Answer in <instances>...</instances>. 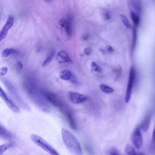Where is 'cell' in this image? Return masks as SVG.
Returning <instances> with one entry per match:
<instances>
[{
  "label": "cell",
  "mask_w": 155,
  "mask_h": 155,
  "mask_svg": "<svg viewBox=\"0 0 155 155\" xmlns=\"http://www.w3.org/2000/svg\"><path fill=\"white\" fill-rule=\"evenodd\" d=\"M24 88L31 101L42 111L48 113L50 107L45 99L42 89H41L36 81L32 78H26L23 82Z\"/></svg>",
  "instance_id": "6da1fadb"
},
{
  "label": "cell",
  "mask_w": 155,
  "mask_h": 155,
  "mask_svg": "<svg viewBox=\"0 0 155 155\" xmlns=\"http://www.w3.org/2000/svg\"><path fill=\"white\" fill-rule=\"evenodd\" d=\"M61 136L65 147L73 155H83L81 146L73 133L65 128H62Z\"/></svg>",
  "instance_id": "7a4b0ae2"
},
{
  "label": "cell",
  "mask_w": 155,
  "mask_h": 155,
  "mask_svg": "<svg viewBox=\"0 0 155 155\" xmlns=\"http://www.w3.org/2000/svg\"><path fill=\"white\" fill-rule=\"evenodd\" d=\"M1 81L4 84V85L6 87V88L10 94L16 101V102L21 105V107L29 111L30 110L29 105L25 102V101H24L22 97L19 95L18 91H17L16 88L14 87V85L11 83V82L9 81L6 78H2Z\"/></svg>",
  "instance_id": "3957f363"
},
{
  "label": "cell",
  "mask_w": 155,
  "mask_h": 155,
  "mask_svg": "<svg viewBox=\"0 0 155 155\" xmlns=\"http://www.w3.org/2000/svg\"><path fill=\"white\" fill-rule=\"evenodd\" d=\"M30 139L35 145L44 150L50 155H60L51 145L41 136L35 134H31L30 135Z\"/></svg>",
  "instance_id": "277c9868"
},
{
  "label": "cell",
  "mask_w": 155,
  "mask_h": 155,
  "mask_svg": "<svg viewBox=\"0 0 155 155\" xmlns=\"http://www.w3.org/2000/svg\"><path fill=\"white\" fill-rule=\"evenodd\" d=\"M42 93L47 102L58 108L60 111L63 110L67 105L56 94L47 90H42Z\"/></svg>",
  "instance_id": "5b68a950"
},
{
  "label": "cell",
  "mask_w": 155,
  "mask_h": 155,
  "mask_svg": "<svg viewBox=\"0 0 155 155\" xmlns=\"http://www.w3.org/2000/svg\"><path fill=\"white\" fill-rule=\"evenodd\" d=\"M58 27L62 36L66 39H70L72 36L71 22L70 19L61 18L58 22Z\"/></svg>",
  "instance_id": "8992f818"
},
{
  "label": "cell",
  "mask_w": 155,
  "mask_h": 155,
  "mask_svg": "<svg viewBox=\"0 0 155 155\" xmlns=\"http://www.w3.org/2000/svg\"><path fill=\"white\" fill-rule=\"evenodd\" d=\"M135 78H136V71L134 68L133 67H131L130 70L128 81L127 90H126L125 95V101L127 103H128L131 99V92H132L134 82L135 81Z\"/></svg>",
  "instance_id": "52a82bcc"
},
{
  "label": "cell",
  "mask_w": 155,
  "mask_h": 155,
  "mask_svg": "<svg viewBox=\"0 0 155 155\" xmlns=\"http://www.w3.org/2000/svg\"><path fill=\"white\" fill-rule=\"evenodd\" d=\"M131 142L134 148L140 149L143 143V138L140 127H137L133 131L131 135Z\"/></svg>",
  "instance_id": "ba28073f"
},
{
  "label": "cell",
  "mask_w": 155,
  "mask_h": 155,
  "mask_svg": "<svg viewBox=\"0 0 155 155\" xmlns=\"http://www.w3.org/2000/svg\"><path fill=\"white\" fill-rule=\"evenodd\" d=\"M67 96L69 101L74 104H80L84 103L88 99L87 96L74 91H69Z\"/></svg>",
  "instance_id": "9c48e42d"
},
{
  "label": "cell",
  "mask_w": 155,
  "mask_h": 155,
  "mask_svg": "<svg viewBox=\"0 0 155 155\" xmlns=\"http://www.w3.org/2000/svg\"><path fill=\"white\" fill-rule=\"evenodd\" d=\"M0 96L3 99V101L5 102L7 107L13 112L15 113H19V108L18 107V105L8 97V96L6 94V93L4 92V91L2 90V88H0Z\"/></svg>",
  "instance_id": "30bf717a"
},
{
  "label": "cell",
  "mask_w": 155,
  "mask_h": 155,
  "mask_svg": "<svg viewBox=\"0 0 155 155\" xmlns=\"http://www.w3.org/2000/svg\"><path fill=\"white\" fill-rule=\"evenodd\" d=\"M14 24V18L12 16H8L5 23L0 31V41H2L6 37L8 31L13 27Z\"/></svg>",
  "instance_id": "8fae6325"
},
{
  "label": "cell",
  "mask_w": 155,
  "mask_h": 155,
  "mask_svg": "<svg viewBox=\"0 0 155 155\" xmlns=\"http://www.w3.org/2000/svg\"><path fill=\"white\" fill-rule=\"evenodd\" d=\"M59 78L64 81H69L71 83L78 84V80L74 74L69 70H63L59 73Z\"/></svg>",
  "instance_id": "7c38bea8"
},
{
  "label": "cell",
  "mask_w": 155,
  "mask_h": 155,
  "mask_svg": "<svg viewBox=\"0 0 155 155\" xmlns=\"http://www.w3.org/2000/svg\"><path fill=\"white\" fill-rule=\"evenodd\" d=\"M127 5L130 12L135 13L140 15L142 9L141 3L140 1L130 0L127 1Z\"/></svg>",
  "instance_id": "4fadbf2b"
},
{
  "label": "cell",
  "mask_w": 155,
  "mask_h": 155,
  "mask_svg": "<svg viewBox=\"0 0 155 155\" xmlns=\"http://www.w3.org/2000/svg\"><path fill=\"white\" fill-rule=\"evenodd\" d=\"M56 58L59 63H70L72 62L68 54L64 50H60L56 53Z\"/></svg>",
  "instance_id": "5bb4252c"
},
{
  "label": "cell",
  "mask_w": 155,
  "mask_h": 155,
  "mask_svg": "<svg viewBox=\"0 0 155 155\" xmlns=\"http://www.w3.org/2000/svg\"><path fill=\"white\" fill-rule=\"evenodd\" d=\"M65 116L67 120V122H68V124L70 125V127L76 130H77V124H76V122L75 121V119L74 118V116L71 111V110H69L65 114Z\"/></svg>",
  "instance_id": "9a60e30c"
},
{
  "label": "cell",
  "mask_w": 155,
  "mask_h": 155,
  "mask_svg": "<svg viewBox=\"0 0 155 155\" xmlns=\"http://www.w3.org/2000/svg\"><path fill=\"white\" fill-rule=\"evenodd\" d=\"M0 136L5 140H11L13 137L12 133L4 128L1 124L0 126Z\"/></svg>",
  "instance_id": "2e32d148"
},
{
  "label": "cell",
  "mask_w": 155,
  "mask_h": 155,
  "mask_svg": "<svg viewBox=\"0 0 155 155\" xmlns=\"http://www.w3.org/2000/svg\"><path fill=\"white\" fill-rule=\"evenodd\" d=\"M55 55V50L53 48L50 49L48 52L47 53L45 58H44V61L42 62V66L44 67L47 65L48 64H49L50 63V62L51 61V60L53 59V57Z\"/></svg>",
  "instance_id": "e0dca14e"
},
{
  "label": "cell",
  "mask_w": 155,
  "mask_h": 155,
  "mask_svg": "<svg viewBox=\"0 0 155 155\" xmlns=\"http://www.w3.org/2000/svg\"><path fill=\"white\" fill-rule=\"evenodd\" d=\"M150 119H151V116L149 114L147 116L142 122L140 125V130H142L143 131H146L148 129V127L150 124Z\"/></svg>",
  "instance_id": "ac0fdd59"
},
{
  "label": "cell",
  "mask_w": 155,
  "mask_h": 155,
  "mask_svg": "<svg viewBox=\"0 0 155 155\" xmlns=\"http://www.w3.org/2000/svg\"><path fill=\"white\" fill-rule=\"evenodd\" d=\"M18 52V51L13 48H4L2 52H1V56L3 58H7L9 56L12 55V54H14L15 53H16Z\"/></svg>",
  "instance_id": "d6986e66"
},
{
  "label": "cell",
  "mask_w": 155,
  "mask_h": 155,
  "mask_svg": "<svg viewBox=\"0 0 155 155\" xmlns=\"http://www.w3.org/2000/svg\"><path fill=\"white\" fill-rule=\"evenodd\" d=\"M130 16L135 27H137L140 23V15L135 13L130 12Z\"/></svg>",
  "instance_id": "ffe728a7"
},
{
  "label": "cell",
  "mask_w": 155,
  "mask_h": 155,
  "mask_svg": "<svg viewBox=\"0 0 155 155\" xmlns=\"http://www.w3.org/2000/svg\"><path fill=\"white\" fill-rule=\"evenodd\" d=\"M125 153L127 155H136L137 154V152L136 151L134 147L130 144H127L125 146Z\"/></svg>",
  "instance_id": "44dd1931"
},
{
  "label": "cell",
  "mask_w": 155,
  "mask_h": 155,
  "mask_svg": "<svg viewBox=\"0 0 155 155\" xmlns=\"http://www.w3.org/2000/svg\"><path fill=\"white\" fill-rule=\"evenodd\" d=\"M99 88H100L101 90L105 93L110 94V93H113V91H114V89L112 87H111L107 85H105V84H101L99 85Z\"/></svg>",
  "instance_id": "7402d4cb"
},
{
  "label": "cell",
  "mask_w": 155,
  "mask_h": 155,
  "mask_svg": "<svg viewBox=\"0 0 155 155\" xmlns=\"http://www.w3.org/2000/svg\"><path fill=\"white\" fill-rule=\"evenodd\" d=\"M90 66V68H91V71H93L94 72L99 73V72H101L102 71L101 67L97 63H96L94 61L91 62Z\"/></svg>",
  "instance_id": "603a6c76"
},
{
  "label": "cell",
  "mask_w": 155,
  "mask_h": 155,
  "mask_svg": "<svg viewBox=\"0 0 155 155\" xmlns=\"http://www.w3.org/2000/svg\"><path fill=\"white\" fill-rule=\"evenodd\" d=\"M120 18H121V20H122V22L123 23V24L124 25V26L125 27H127V28H130L131 25V24H130V22L129 21V19H128V18L124 15H120Z\"/></svg>",
  "instance_id": "cb8c5ba5"
},
{
  "label": "cell",
  "mask_w": 155,
  "mask_h": 155,
  "mask_svg": "<svg viewBox=\"0 0 155 155\" xmlns=\"http://www.w3.org/2000/svg\"><path fill=\"white\" fill-rule=\"evenodd\" d=\"M136 41H137V30H136V27H134L133 28V41H132V46H131L132 50H133L135 48Z\"/></svg>",
  "instance_id": "d4e9b609"
},
{
  "label": "cell",
  "mask_w": 155,
  "mask_h": 155,
  "mask_svg": "<svg viewBox=\"0 0 155 155\" xmlns=\"http://www.w3.org/2000/svg\"><path fill=\"white\" fill-rule=\"evenodd\" d=\"M12 145L11 143H7L1 145L0 147V155H2L5 151H7L9 148H10Z\"/></svg>",
  "instance_id": "484cf974"
},
{
  "label": "cell",
  "mask_w": 155,
  "mask_h": 155,
  "mask_svg": "<svg viewBox=\"0 0 155 155\" xmlns=\"http://www.w3.org/2000/svg\"><path fill=\"white\" fill-rule=\"evenodd\" d=\"M8 71V68L7 67H2L0 70V76L1 77H2L5 76Z\"/></svg>",
  "instance_id": "4316f807"
},
{
  "label": "cell",
  "mask_w": 155,
  "mask_h": 155,
  "mask_svg": "<svg viewBox=\"0 0 155 155\" xmlns=\"http://www.w3.org/2000/svg\"><path fill=\"white\" fill-rule=\"evenodd\" d=\"M16 67L18 70H19V71L21 70L22 69V68H23V64H22V62H21L19 61H17L16 62Z\"/></svg>",
  "instance_id": "83f0119b"
},
{
  "label": "cell",
  "mask_w": 155,
  "mask_h": 155,
  "mask_svg": "<svg viewBox=\"0 0 155 155\" xmlns=\"http://www.w3.org/2000/svg\"><path fill=\"white\" fill-rule=\"evenodd\" d=\"M103 16H104V19H106V20H108V19H110V18H111V16H110L109 12H108V11H106V10H105V11L104 12V13H103Z\"/></svg>",
  "instance_id": "f1b7e54d"
},
{
  "label": "cell",
  "mask_w": 155,
  "mask_h": 155,
  "mask_svg": "<svg viewBox=\"0 0 155 155\" xmlns=\"http://www.w3.org/2000/svg\"><path fill=\"white\" fill-rule=\"evenodd\" d=\"M91 51H92V50L89 47H87V48H84V53L86 55H90L91 54Z\"/></svg>",
  "instance_id": "f546056e"
},
{
  "label": "cell",
  "mask_w": 155,
  "mask_h": 155,
  "mask_svg": "<svg viewBox=\"0 0 155 155\" xmlns=\"http://www.w3.org/2000/svg\"><path fill=\"white\" fill-rule=\"evenodd\" d=\"M105 50H106L107 51H108L109 53H112V52L114 51V48L111 46H110V45H107L106 47Z\"/></svg>",
  "instance_id": "4dcf8cb0"
},
{
  "label": "cell",
  "mask_w": 155,
  "mask_h": 155,
  "mask_svg": "<svg viewBox=\"0 0 155 155\" xmlns=\"http://www.w3.org/2000/svg\"><path fill=\"white\" fill-rule=\"evenodd\" d=\"M110 155H120V154H119V153L117 152V151L116 149L113 148L111 150Z\"/></svg>",
  "instance_id": "1f68e13d"
},
{
  "label": "cell",
  "mask_w": 155,
  "mask_h": 155,
  "mask_svg": "<svg viewBox=\"0 0 155 155\" xmlns=\"http://www.w3.org/2000/svg\"><path fill=\"white\" fill-rule=\"evenodd\" d=\"M152 139H153V140L154 142H155V124H154V130H153V131Z\"/></svg>",
  "instance_id": "d6a6232c"
},
{
  "label": "cell",
  "mask_w": 155,
  "mask_h": 155,
  "mask_svg": "<svg viewBox=\"0 0 155 155\" xmlns=\"http://www.w3.org/2000/svg\"><path fill=\"white\" fill-rule=\"evenodd\" d=\"M136 155H145L143 153H140V152H139V153H137Z\"/></svg>",
  "instance_id": "836d02e7"
}]
</instances>
